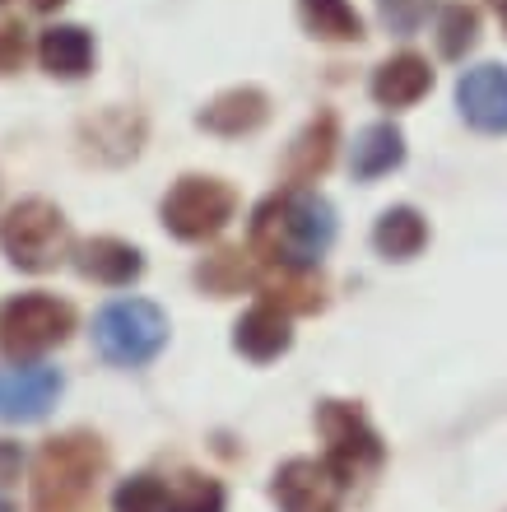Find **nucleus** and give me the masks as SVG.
Listing matches in <instances>:
<instances>
[{
	"label": "nucleus",
	"mask_w": 507,
	"mask_h": 512,
	"mask_svg": "<svg viewBox=\"0 0 507 512\" xmlns=\"http://www.w3.org/2000/svg\"><path fill=\"white\" fill-rule=\"evenodd\" d=\"M261 289H266V303L280 312H317L321 308V280H312L307 270L294 266H270L261 275Z\"/></svg>",
	"instance_id": "6ab92c4d"
},
{
	"label": "nucleus",
	"mask_w": 507,
	"mask_h": 512,
	"mask_svg": "<svg viewBox=\"0 0 507 512\" xmlns=\"http://www.w3.org/2000/svg\"><path fill=\"white\" fill-rule=\"evenodd\" d=\"M289 345H294L289 312L270 308V303H256V308L242 312L238 326H233V350L247 354L252 364H270V359H280Z\"/></svg>",
	"instance_id": "9b49d317"
},
{
	"label": "nucleus",
	"mask_w": 507,
	"mask_h": 512,
	"mask_svg": "<svg viewBox=\"0 0 507 512\" xmlns=\"http://www.w3.org/2000/svg\"><path fill=\"white\" fill-rule=\"evenodd\" d=\"M38 61L56 80H80V75H89V66H94V38L75 24H56L42 33Z\"/></svg>",
	"instance_id": "ddd939ff"
},
{
	"label": "nucleus",
	"mask_w": 507,
	"mask_h": 512,
	"mask_svg": "<svg viewBox=\"0 0 507 512\" xmlns=\"http://www.w3.org/2000/svg\"><path fill=\"white\" fill-rule=\"evenodd\" d=\"M112 508L117 512H163V480H154V475L121 480L117 494H112Z\"/></svg>",
	"instance_id": "5701e85b"
},
{
	"label": "nucleus",
	"mask_w": 507,
	"mask_h": 512,
	"mask_svg": "<svg viewBox=\"0 0 507 512\" xmlns=\"http://www.w3.org/2000/svg\"><path fill=\"white\" fill-rule=\"evenodd\" d=\"M75 266H80V275H89V280L117 284V289H121V284L140 280V270H145V256L135 252L131 243H121V238H94V243L80 247Z\"/></svg>",
	"instance_id": "2eb2a0df"
},
{
	"label": "nucleus",
	"mask_w": 507,
	"mask_h": 512,
	"mask_svg": "<svg viewBox=\"0 0 507 512\" xmlns=\"http://www.w3.org/2000/svg\"><path fill=\"white\" fill-rule=\"evenodd\" d=\"M103 447L89 433H66V438H52V443L38 452V466H33V508L38 512H75L94 480L103 475Z\"/></svg>",
	"instance_id": "f03ea898"
},
{
	"label": "nucleus",
	"mask_w": 507,
	"mask_h": 512,
	"mask_svg": "<svg viewBox=\"0 0 507 512\" xmlns=\"http://www.w3.org/2000/svg\"><path fill=\"white\" fill-rule=\"evenodd\" d=\"M373 243H377V252L391 256V261H410V256H419V247L428 243V224L419 219V210L396 205V210H387V215L377 219Z\"/></svg>",
	"instance_id": "a211bd4d"
},
{
	"label": "nucleus",
	"mask_w": 507,
	"mask_h": 512,
	"mask_svg": "<svg viewBox=\"0 0 507 512\" xmlns=\"http://www.w3.org/2000/svg\"><path fill=\"white\" fill-rule=\"evenodd\" d=\"M480 38V14L470 10V5H447L442 10V24H438V47L447 61H461V56L475 47Z\"/></svg>",
	"instance_id": "4be33fe9"
},
{
	"label": "nucleus",
	"mask_w": 507,
	"mask_h": 512,
	"mask_svg": "<svg viewBox=\"0 0 507 512\" xmlns=\"http://www.w3.org/2000/svg\"><path fill=\"white\" fill-rule=\"evenodd\" d=\"M298 19L321 42H354L363 38V19L349 0H298Z\"/></svg>",
	"instance_id": "f3484780"
},
{
	"label": "nucleus",
	"mask_w": 507,
	"mask_h": 512,
	"mask_svg": "<svg viewBox=\"0 0 507 512\" xmlns=\"http://www.w3.org/2000/svg\"><path fill=\"white\" fill-rule=\"evenodd\" d=\"M270 117V98L252 84H242V89H228L201 112V126L214 135H247Z\"/></svg>",
	"instance_id": "4468645a"
},
{
	"label": "nucleus",
	"mask_w": 507,
	"mask_h": 512,
	"mask_svg": "<svg viewBox=\"0 0 507 512\" xmlns=\"http://www.w3.org/2000/svg\"><path fill=\"white\" fill-rule=\"evenodd\" d=\"M24 61V28L19 24H0V75L14 70Z\"/></svg>",
	"instance_id": "393cba45"
},
{
	"label": "nucleus",
	"mask_w": 507,
	"mask_h": 512,
	"mask_svg": "<svg viewBox=\"0 0 507 512\" xmlns=\"http://www.w3.org/2000/svg\"><path fill=\"white\" fill-rule=\"evenodd\" d=\"M0 512H14V508H10V503H5V499H0Z\"/></svg>",
	"instance_id": "c85d7f7f"
},
{
	"label": "nucleus",
	"mask_w": 507,
	"mask_h": 512,
	"mask_svg": "<svg viewBox=\"0 0 507 512\" xmlns=\"http://www.w3.org/2000/svg\"><path fill=\"white\" fill-rule=\"evenodd\" d=\"M428 5H433V0H377L382 24H387L391 33H414V28L428 19Z\"/></svg>",
	"instance_id": "b1692460"
},
{
	"label": "nucleus",
	"mask_w": 507,
	"mask_h": 512,
	"mask_svg": "<svg viewBox=\"0 0 507 512\" xmlns=\"http://www.w3.org/2000/svg\"><path fill=\"white\" fill-rule=\"evenodd\" d=\"M340 494H345V485L331 475L326 461L294 457L275 471L280 512H340Z\"/></svg>",
	"instance_id": "1a4fd4ad"
},
{
	"label": "nucleus",
	"mask_w": 507,
	"mask_h": 512,
	"mask_svg": "<svg viewBox=\"0 0 507 512\" xmlns=\"http://www.w3.org/2000/svg\"><path fill=\"white\" fill-rule=\"evenodd\" d=\"M19 471H24V452H19V443H5V438H0V489L14 485Z\"/></svg>",
	"instance_id": "a878e982"
},
{
	"label": "nucleus",
	"mask_w": 507,
	"mask_h": 512,
	"mask_svg": "<svg viewBox=\"0 0 507 512\" xmlns=\"http://www.w3.org/2000/svg\"><path fill=\"white\" fill-rule=\"evenodd\" d=\"M331 149H335V117L321 112V117L307 122V131L298 135L294 149H289V173H294V182H312L317 173H326Z\"/></svg>",
	"instance_id": "aec40b11"
},
{
	"label": "nucleus",
	"mask_w": 507,
	"mask_h": 512,
	"mask_svg": "<svg viewBox=\"0 0 507 512\" xmlns=\"http://www.w3.org/2000/svg\"><path fill=\"white\" fill-rule=\"evenodd\" d=\"M61 373L52 364H19L0 368V419L10 424H33L56 405L61 396Z\"/></svg>",
	"instance_id": "6e6552de"
},
{
	"label": "nucleus",
	"mask_w": 507,
	"mask_h": 512,
	"mask_svg": "<svg viewBox=\"0 0 507 512\" xmlns=\"http://www.w3.org/2000/svg\"><path fill=\"white\" fill-rule=\"evenodd\" d=\"M335 243V210L326 196L307 187H284L252 215V252H261L270 266L312 270Z\"/></svg>",
	"instance_id": "f257e3e1"
},
{
	"label": "nucleus",
	"mask_w": 507,
	"mask_h": 512,
	"mask_svg": "<svg viewBox=\"0 0 507 512\" xmlns=\"http://www.w3.org/2000/svg\"><path fill=\"white\" fill-rule=\"evenodd\" d=\"M317 424H321V433H326V443H331L326 447V466H331V475L345 489L382 466V438L368 429V419L359 415V405L321 401Z\"/></svg>",
	"instance_id": "423d86ee"
},
{
	"label": "nucleus",
	"mask_w": 507,
	"mask_h": 512,
	"mask_svg": "<svg viewBox=\"0 0 507 512\" xmlns=\"http://www.w3.org/2000/svg\"><path fill=\"white\" fill-rule=\"evenodd\" d=\"M233 205H238V196L219 177H182L163 196V224L182 243H201V238H214L233 219Z\"/></svg>",
	"instance_id": "0eeeda50"
},
{
	"label": "nucleus",
	"mask_w": 507,
	"mask_h": 512,
	"mask_svg": "<svg viewBox=\"0 0 507 512\" xmlns=\"http://www.w3.org/2000/svg\"><path fill=\"white\" fill-rule=\"evenodd\" d=\"M494 14L503 19V28H507V0H494Z\"/></svg>",
	"instance_id": "cd10ccee"
},
{
	"label": "nucleus",
	"mask_w": 507,
	"mask_h": 512,
	"mask_svg": "<svg viewBox=\"0 0 507 512\" xmlns=\"http://www.w3.org/2000/svg\"><path fill=\"white\" fill-rule=\"evenodd\" d=\"M33 10H56V5H66V0H28Z\"/></svg>",
	"instance_id": "bb28decb"
},
{
	"label": "nucleus",
	"mask_w": 507,
	"mask_h": 512,
	"mask_svg": "<svg viewBox=\"0 0 507 512\" xmlns=\"http://www.w3.org/2000/svg\"><path fill=\"white\" fill-rule=\"evenodd\" d=\"M75 331V308L56 294H19L0 308V350L10 359H33Z\"/></svg>",
	"instance_id": "39448f33"
},
{
	"label": "nucleus",
	"mask_w": 507,
	"mask_h": 512,
	"mask_svg": "<svg viewBox=\"0 0 507 512\" xmlns=\"http://www.w3.org/2000/svg\"><path fill=\"white\" fill-rule=\"evenodd\" d=\"M94 345L107 364L140 368L168 345V317L149 298H117L94 317Z\"/></svg>",
	"instance_id": "7ed1b4c3"
},
{
	"label": "nucleus",
	"mask_w": 507,
	"mask_h": 512,
	"mask_svg": "<svg viewBox=\"0 0 507 512\" xmlns=\"http://www.w3.org/2000/svg\"><path fill=\"white\" fill-rule=\"evenodd\" d=\"M456 103L475 131L484 135H503L507 131V66H475L461 75L456 84Z\"/></svg>",
	"instance_id": "9d476101"
},
{
	"label": "nucleus",
	"mask_w": 507,
	"mask_h": 512,
	"mask_svg": "<svg viewBox=\"0 0 507 512\" xmlns=\"http://www.w3.org/2000/svg\"><path fill=\"white\" fill-rule=\"evenodd\" d=\"M163 512H224V485L205 475H177L163 485Z\"/></svg>",
	"instance_id": "412c9836"
},
{
	"label": "nucleus",
	"mask_w": 507,
	"mask_h": 512,
	"mask_svg": "<svg viewBox=\"0 0 507 512\" xmlns=\"http://www.w3.org/2000/svg\"><path fill=\"white\" fill-rule=\"evenodd\" d=\"M428 89H433V70H428L424 56H414V52L391 56L387 66H377V75H373V98L382 108H410Z\"/></svg>",
	"instance_id": "f8f14e48"
},
{
	"label": "nucleus",
	"mask_w": 507,
	"mask_h": 512,
	"mask_svg": "<svg viewBox=\"0 0 507 512\" xmlns=\"http://www.w3.org/2000/svg\"><path fill=\"white\" fill-rule=\"evenodd\" d=\"M401 159H405V135L391 122L368 126V131L354 140V149H349V168H354V177H363V182L401 168Z\"/></svg>",
	"instance_id": "dca6fc26"
},
{
	"label": "nucleus",
	"mask_w": 507,
	"mask_h": 512,
	"mask_svg": "<svg viewBox=\"0 0 507 512\" xmlns=\"http://www.w3.org/2000/svg\"><path fill=\"white\" fill-rule=\"evenodd\" d=\"M0 247L19 270H56L70 252V229L52 201H19L0 219Z\"/></svg>",
	"instance_id": "20e7f679"
}]
</instances>
